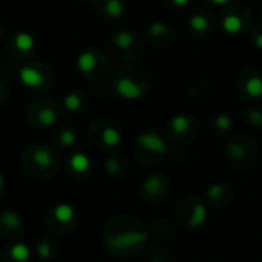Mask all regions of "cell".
Listing matches in <instances>:
<instances>
[{
	"label": "cell",
	"instance_id": "1",
	"mask_svg": "<svg viewBox=\"0 0 262 262\" xmlns=\"http://www.w3.org/2000/svg\"><path fill=\"white\" fill-rule=\"evenodd\" d=\"M24 167L36 179H50L59 170V157L51 147L34 144L24 153Z\"/></svg>",
	"mask_w": 262,
	"mask_h": 262
},
{
	"label": "cell",
	"instance_id": "2",
	"mask_svg": "<svg viewBox=\"0 0 262 262\" xmlns=\"http://www.w3.org/2000/svg\"><path fill=\"white\" fill-rule=\"evenodd\" d=\"M227 160L236 173H247L257 162V145L248 134H236L227 145Z\"/></svg>",
	"mask_w": 262,
	"mask_h": 262
},
{
	"label": "cell",
	"instance_id": "3",
	"mask_svg": "<svg viewBox=\"0 0 262 262\" xmlns=\"http://www.w3.org/2000/svg\"><path fill=\"white\" fill-rule=\"evenodd\" d=\"M114 91L127 100H137L144 97L150 88L148 76L139 68H122L119 70L113 77Z\"/></svg>",
	"mask_w": 262,
	"mask_h": 262
},
{
	"label": "cell",
	"instance_id": "4",
	"mask_svg": "<svg viewBox=\"0 0 262 262\" xmlns=\"http://www.w3.org/2000/svg\"><path fill=\"white\" fill-rule=\"evenodd\" d=\"M107 50L110 56L120 62H130L137 59L144 51V44L134 31L120 30L110 36L107 42Z\"/></svg>",
	"mask_w": 262,
	"mask_h": 262
},
{
	"label": "cell",
	"instance_id": "5",
	"mask_svg": "<svg viewBox=\"0 0 262 262\" xmlns=\"http://www.w3.org/2000/svg\"><path fill=\"white\" fill-rule=\"evenodd\" d=\"M64 108L53 99H37L28 105L27 119L36 128H51L62 122Z\"/></svg>",
	"mask_w": 262,
	"mask_h": 262
},
{
	"label": "cell",
	"instance_id": "6",
	"mask_svg": "<svg viewBox=\"0 0 262 262\" xmlns=\"http://www.w3.org/2000/svg\"><path fill=\"white\" fill-rule=\"evenodd\" d=\"M77 68L88 80L94 84L104 82L110 76V62L104 53L94 48L84 51L77 57Z\"/></svg>",
	"mask_w": 262,
	"mask_h": 262
},
{
	"label": "cell",
	"instance_id": "7",
	"mask_svg": "<svg viewBox=\"0 0 262 262\" xmlns=\"http://www.w3.org/2000/svg\"><path fill=\"white\" fill-rule=\"evenodd\" d=\"M22 84L36 93H47L53 87V71L45 62H30L19 70Z\"/></svg>",
	"mask_w": 262,
	"mask_h": 262
},
{
	"label": "cell",
	"instance_id": "8",
	"mask_svg": "<svg viewBox=\"0 0 262 262\" xmlns=\"http://www.w3.org/2000/svg\"><path fill=\"white\" fill-rule=\"evenodd\" d=\"M176 219H177V224L185 230L197 228L205 222L207 208L199 197L190 196L180 202L176 213Z\"/></svg>",
	"mask_w": 262,
	"mask_h": 262
},
{
	"label": "cell",
	"instance_id": "9",
	"mask_svg": "<svg viewBox=\"0 0 262 262\" xmlns=\"http://www.w3.org/2000/svg\"><path fill=\"white\" fill-rule=\"evenodd\" d=\"M167 153L165 140L156 133H142L136 139V156L145 164H156Z\"/></svg>",
	"mask_w": 262,
	"mask_h": 262
},
{
	"label": "cell",
	"instance_id": "10",
	"mask_svg": "<svg viewBox=\"0 0 262 262\" xmlns=\"http://www.w3.org/2000/svg\"><path fill=\"white\" fill-rule=\"evenodd\" d=\"M253 17L247 7L244 5H230L220 16V25L230 34L245 33L251 28Z\"/></svg>",
	"mask_w": 262,
	"mask_h": 262
},
{
	"label": "cell",
	"instance_id": "11",
	"mask_svg": "<svg viewBox=\"0 0 262 262\" xmlns=\"http://www.w3.org/2000/svg\"><path fill=\"white\" fill-rule=\"evenodd\" d=\"M90 136L97 147H102L105 150L116 148L122 140V134H120L117 125L105 119H99L93 122L90 128Z\"/></svg>",
	"mask_w": 262,
	"mask_h": 262
},
{
	"label": "cell",
	"instance_id": "12",
	"mask_svg": "<svg viewBox=\"0 0 262 262\" xmlns=\"http://www.w3.org/2000/svg\"><path fill=\"white\" fill-rule=\"evenodd\" d=\"M139 224H134L133 228H127L124 231V228H119L120 231L114 234L113 239H107V244L111 247V250L114 251H128L130 248H136L137 245H142L147 239V233L142 230H137Z\"/></svg>",
	"mask_w": 262,
	"mask_h": 262
},
{
	"label": "cell",
	"instance_id": "13",
	"mask_svg": "<svg viewBox=\"0 0 262 262\" xmlns=\"http://www.w3.org/2000/svg\"><path fill=\"white\" fill-rule=\"evenodd\" d=\"M237 90L245 100H256L262 97V71L257 68H247L237 79Z\"/></svg>",
	"mask_w": 262,
	"mask_h": 262
},
{
	"label": "cell",
	"instance_id": "14",
	"mask_svg": "<svg viewBox=\"0 0 262 262\" xmlns=\"http://www.w3.org/2000/svg\"><path fill=\"white\" fill-rule=\"evenodd\" d=\"M167 133L177 142H187V140H191L196 136L197 122L190 116H174L167 125Z\"/></svg>",
	"mask_w": 262,
	"mask_h": 262
},
{
	"label": "cell",
	"instance_id": "15",
	"mask_svg": "<svg viewBox=\"0 0 262 262\" xmlns=\"http://www.w3.org/2000/svg\"><path fill=\"white\" fill-rule=\"evenodd\" d=\"M142 196L150 200V202H160L168 196L170 187H168V180L159 173H153L147 176L140 187Z\"/></svg>",
	"mask_w": 262,
	"mask_h": 262
},
{
	"label": "cell",
	"instance_id": "16",
	"mask_svg": "<svg viewBox=\"0 0 262 262\" xmlns=\"http://www.w3.org/2000/svg\"><path fill=\"white\" fill-rule=\"evenodd\" d=\"M34 50H36V40L27 31L17 33L10 40V53L13 56H16L17 59H24V57L33 54Z\"/></svg>",
	"mask_w": 262,
	"mask_h": 262
},
{
	"label": "cell",
	"instance_id": "17",
	"mask_svg": "<svg viewBox=\"0 0 262 262\" xmlns=\"http://www.w3.org/2000/svg\"><path fill=\"white\" fill-rule=\"evenodd\" d=\"M173 30L165 22H153L147 30V39L156 47H165L173 40Z\"/></svg>",
	"mask_w": 262,
	"mask_h": 262
},
{
	"label": "cell",
	"instance_id": "18",
	"mask_svg": "<svg viewBox=\"0 0 262 262\" xmlns=\"http://www.w3.org/2000/svg\"><path fill=\"white\" fill-rule=\"evenodd\" d=\"M214 20L210 13H196L190 19V30L199 39H205L213 33Z\"/></svg>",
	"mask_w": 262,
	"mask_h": 262
},
{
	"label": "cell",
	"instance_id": "19",
	"mask_svg": "<svg viewBox=\"0 0 262 262\" xmlns=\"http://www.w3.org/2000/svg\"><path fill=\"white\" fill-rule=\"evenodd\" d=\"M96 10L108 20H117L125 14V2L124 0H96Z\"/></svg>",
	"mask_w": 262,
	"mask_h": 262
},
{
	"label": "cell",
	"instance_id": "20",
	"mask_svg": "<svg viewBox=\"0 0 262 262\" xmlns=\"http://www.w3.org/2000/svg\"><path fill=\"white\" fill-rule=\"evenodd\" d=\"M67 167L71 176L74 177H87L90 176V170H91V160L87 154L84 153H73L68 160H67Z\"/></svg>",
	"mask_w": 262,
	"mask_h": 262
},
{
	"label": "cell",
	"instance_id": "21",
	"mask_svg": "<svg viewBox=\"0 0 262 262\" xmlns=\"http://www.w3.org/2000/svg\"><path fill=\"white\" fill-rule=\"evenodd\" d=\"M208 200L213 207H227L233 200V190L225 184H214L207 191Z\"/></svg>",
	"mask_w": 262,
	"mask_h": 262
},
{
	"label": "cell",
	"instance_id": "22",
	"mask_svg": "<svg viewBox=\"0 0 262 262\" xmlns=\"http://www.w3.org/2000/svg\"><path fill=\"white\" fill-rule=\"evenodd\" d=\"M54 144L57 148L71 150L77 144V131L68 125H60L54 133Z\"/></svg>",
	"mask_w": 262,
	"mask_h": 262
},
{
	"label": "cell",
	"instance_id": "23",
	"mask_svg": "<svg viewBox=\"0 0 262 262\" xmlns=\"http://www.w3.org/2000/svg\"><path fill=\"white\" fill-rule=\"evenodd\" d=\"M51 220L57 222L59 225H71L76 219V211L68 204H59L50 211Z\"/></svg>",
	"mask_w": 262,
	"mask_h": 262
},
{
	"label": "cell",
	"instance_id": "24",
	"mask_svg": "<svg viewBox=\"0 0 262 262\" xmlns=\"http://www.w3.org/2000/svg\"><path fill=\"white\" fill-rule=\"evenodd\" d=\"M62 108L71 114H79L80 111H84L87 108V99L77 91H71V93L65 94Z\"/></svg>",
	"mask_w": 262,
	"mask_h": 262
},
{
	"label": "cell",
	"instance_id": "25",
	"mask_svg": "<svg viewBox=\"0 0 262 262\" xmlns=\"http://www.w3.org/2000/svg\"><path fill=\"white\" fill-rule=\"evenodd\" d=\"M20 228H22V222L14 211H5L0 214V231L2 233L13 234L20 231Z\"/></svg>",
	"mask_w": 262,
	"mask_h": 262
},
{
	"label": "cell",
	"instance_id": "26",
	"mask_svg": "<svg viewBox=\"0 0 262 262\" xmlns=\"http://www.w3.org/2000/svg\"><path fill=\"white\" fill-rule=\"evenodd\" d=\"M105 171L110 176H122L127 171V160L119 154L108 157L105 160Z\"/></svg>",
	"mask_w": 262,
	"mask_h": 262
},
{
	"label": "cell",
	"instance_id": "27",
	"mask_svg": "<svg viewBox=\"0 0 262 262\" xmlns=\"http://www.w3.org/2000/svg\"><path fill=\"white\" fill-rule=\"evenodd\" d=\"M211 128L216 134H225L231 130V119L224 113L216 114L211 119Z\"/></svg>",
	"mask_w": 262,
	"mask_h": 262
},
{
	"label": "cell",
	"instance_id": "28",
	"mask_svg": "<svg viewBox=\"0 0 262 262\" xmlns=\"http://www.w3.org/2000/svg\"><path fill=\"white\" fill-rule=\"evenodd\" d=\"M8 257L13 260V262H28L30 259V248L24 244H16L13 245L10 250H8Z\"/></svg>",
	"mask_w": 262,
	"mask_h": 262
},
{
	"label": "cell",
	"instance_id": "29",
	"mask_svg": "<svg viewBox=\"0 0 262 262\" xmlns=\"http://www.w3.org/2000/svg\"><path fill=\"white\" fill-rule=\"evenodd\" d=\"M245 117L253 128L262 130V108H248L245 113Z\"/></svg>",
	"mask_w": 262,
	"mask_h": 262
},
{
	"label": "cell",
	"instance_id": "30",
	"mask_svg": "<svg viewBox=\"0 0 262 262\" xmlns=\"http://www.w3.org/2000/svg\"><path fill=\"white\" fill-rule=\"evenodd\" d=\"M53 245L48 242V240H44V242H40L37 245V254L42 257V259H51L53 256Z\"/></svg>",
	"mask_w": 262,
	"mask_h": 262
},
{
	"label": "cell",
	"instance_id": "31",
	"mask_svg": "<svg viewBox=\"0 0 262 262\" xmlns=\"http://www.w3.org/2000/svg\"><path fill=\"white\" fill-rule=\"evenodd\" d=\"M251 42L254 47L262 50V24L251 27Z\"/></svg>",
	"mask_w": 262,
	"mask_h": 262
},
{
	"label": "cell",
	"instance_id": "32",
	"mask_svg": "<svg viewBox=\"0 0 262 262\" xmlns=\"http://www.w3.org/2000/svg\"><path fill=\"white\" fill-rule=\"evenodd\" d=\"M147 262H171L170 256L164 251H154L153 256Z\"/></svg>",
	"mask_w": 262,
	"mask_h": 262
},
{
	"label": "cell",
	"instance_id": "33",
	"mask_svg": "<svg viewBox=\"0 0 262 262\" xmlns=\"http://www.w3.org/2000/svg\"><path fill=\"white\" fill-rule=\"evenodd\" d=\"M190 0H165V4L171 8H184L188 5Z\"/></svg>",
	"mask_w": 262,
	"mask_h": 262
},
{
	"label": "cell",
	"instance_id": "34",
	"mask_svg": "<svg viewBox=\"0 0 262 262\" xmlns=\"http://www.w3.org/2000/svg\"><path fill=\"white\" fill-rule=\"evenodd\" d=\"M8 100V90L5 87V84L0 82V108H2Z\"/></svg>",
	"mask_w": 262,
	"mask_h": 262
},
{
	"label": "cell",
	"instance_id": "35",
	"mask_svg": "<svg viewBox=\"0 0 262 262\" xmlns=\"http://www.w3.org/2000/svg\"><path fill=\"white\" fill-rule=\"evenodd\" d=\"M207 2H211V4H225L228 0H207Z\"/></svg>",
	"mask_w": 262,
	"mask_h": 262
},
{
	"label": "cell",
	"instance_id": "36",
	"mask_svg": "<svg viewBox=\"0 0 262 262\" xmlns=\"http://www.w3.org/2000/svg\"><path fill=\"white\" fill-rule=\"evenodd\" d=\"M2 193H4V177L0 176V196H2Z\"/></svg>",
	"mask_w": 262,
	"mask_h": 262
},
{
	"label": "cell",
	"instance_id": "37",
	"mask_svg": "<svg viewBox=\"0 0 262 262\" xmlns=\"http://www.w3.org/2000/svg\"><path fill=\"white\" fill-rule=\"evenodd\" d=\"M4 37V28H2V25H0V39Z\"/></svg>",
	"mask_w": 262,
	"mask_h": 262
},
{
	"label": "cell",
	"instance_id": "38",
	"mask_svg": "<svg viewBox=\"0 0 262 262\" xmlns=\"http://www.w3.org/2000/svg\"><path fill=\"white\" fill-rule=\"evenodd\" d=\"M82 2H84V0H82Z\"/></svg>",
	"mask_w": 262,
	"mask_h": 262
}]
</instances>
